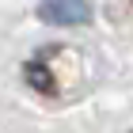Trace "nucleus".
<instances>
[{
    "label": "nucleus",
    "instance_id": "obj_2",
    "mask_svg": "<svg viewBox=\"0 0 133 133\" xmlns=\"http://www.w3.org/2000/svg\"><path fill=\"white\" fill-rule=\"evenodd\" d=\"M23 76H27V84H31L34 91H42V95H57V84L50 80V69H46V61H27Z\"/></svg>",
    "mask_w": 133,
    "mask_h": 133
},
{
    "label": "nucleus",
    "instance_id": "obj_1",
    "mask_svg": "<svg viewBox=\"0 0 133 133\" xmlns=\"http://www.w3.org/2000/svg\"><path fill=\"white\" fill-rule=\"evenodd\" d=\"M91 11V0H38V19L50 27H84Z\"/></svg>",
    "mask_w": 133,
    "mask_h": 133
}]
</instances>
